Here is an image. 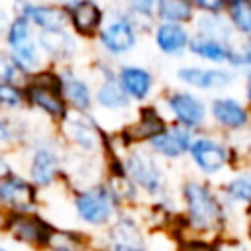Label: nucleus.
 I'll return each instance as SVG.
<instances>
[{
    "label": "nucleus",
    "mask_w": 251,
    "mask_h": 251,
    "mask_svg": "<svg viewBox=\"0 0 251 251\" xmlns=\"http://www.w3.org/2000/svg\"><path fill=\"white\" fill-rule=\"evenodd\" d=\"M226 2H227V4H231V2H239V0H226Z\"/></svg>",
    "instance_id": "a18cd8bd"
},
{
    "label": "nucleus",
    "mask_w": 251,
    "mask_h": 251,
    "mask_svg": "<svg viewBox=\"0 0 251 251\" xmlns=\"http://www.w3.org/2000/svg\"><path fill=\"white\" fill-rule=\"evenodd\" d=\"M106 8H108L106 20L90 45H94V53H100L114 63H120L129 59L137 51L143 37L135 29L131 20L126 16L120 4L110 2L106 4Z\"/></svg>",
    "instance_id": "6e6552de"
},
{
    "label": "nucleus",
    "mask_w": 251,
    "mask_h": 251,
    "mask_svg": "<svg viewBox=\"0 0 251 251\" xmlns=\"http://www.w3.org/2000/svg\"><path fill=\"white\" fill-rule=\"evenodd\" d=\"M45 194L20 171H12L0 176V208L10 214L43 210Z\"/></svg>",
    "instance_id": "2eb2a0df"
},
{
    "label": "nucleus",
    "mask_w": 251,
    "mask_h": 251,
    "mask_svg": "<svg viewBox=\"0 0 251 251\" xmlns=\"http://www.w3.org/2000/svg\"><path fill=\"white\" fill-rule=\"evenodd\" d=\"M12 14H10V8L6 6H0V43H2V37H4V31L8 27V22H10Z\"/></svg>",
    "instance_id": "ea45409f"
},
{
    "label": "nucleus",
    "mask_w": 251,
    "mask_h": 251,
    "mask_svg": "<svg viewBox=\"0 0 251 251\" xmlns=\"http://www.w3.org/2000/svg\"><path fill=\"white\" fill-rule=\"evenodd\" d=\"M116 78L133 106L153 102L161 90L155 71L137 61H120L116 63Z\"/></svg>",
    "instance_id": "dca6fc26"
},
{
    "label": "nucleus",
    "mask_w": 251,
    "mask_h": 251,
    "mask_svg": "<svg viewBox=\"0 0 251 251\" xmlns=\"http://www.w3.org/2000/svg\"><path fill=\"white\" fill-rule=\"evenodd\" d=\"M226 18L237 37L251 35V0H239L227 4Z\"/></svg>",
    "instance_id": "7c9ffc66"
},
{
    "label": "nucleus",
    "mask_w": 251,
    "mask_h": 251,
    "mask_svg": "<svg viewBox=\"0 0 251 251\" xmlns=\"http://www.w3.org/2000/svg\"><path fill=\"white\" fill-rule=\"evenodd\" d=\"M176 84L192 88L204 96L231 90L239 84V73L226 65H204L198 61L180 63L173 73Z\"/></svg>",
    "instance_id": "f8f14e48"
},
{
    "label": "nucleus",
    "mask_w": 251,
    "mask_h": 251,
    "mask_svg": "<svg viewBox=\"0 0 251 251\" xmlns=\"http://www.w3.org/2000/svg\"><path fill=\"white\" fill-rule=\"evenodd\" d=\"M63 165H65V176H63V184H61L63 190L100 180L104 176V157L84 155V153L65 147Z\"/></svg>",
    "instance_id": "393cba45"
},
{
    "label": "nucleus",
    "mask_w": 251,
    "mask_h": 251,
    "mask_svg": "<svg viewBox=\"0 0 251 251\" xmlns=\"http://www.w3.org/2000/svg\"><path fill=\"white\" fill-rule=\"evenodd\" d=\"M29 78V75L16 63V59L0 47V80L4 82H12V84H25Z\"/></svg>",
    "instance_id": "473e14b6"
},
{
    "label": "nucleus",
    "mask_w": 251,
    "mask_h": 251,
    "mask_svg": "<svg viewBox=\"0 0 251 251\" xmlns=\"http://www.w3.org/2000/svg\"><path fill=\"white\" fill-rule=\"evenodd\" d=\"M43 120L31 112H2L0 110V149L18 153L33 135Z\"/></svg>",
    "instance_id": "b1692460"
},
{
    "label": "nucleus",
    "mask_w": 251,
    "mask_h": 251,
    "mask_svg": "<svg viewBox=\"0 0 251 251\" xmlns=\"http://www.w3.org/2000/svg\"><path fill=\"white\" fill-rule=\"evenodd\" d=\"M88 73L94 80V114L108 129L126 124L135 106L120 86L116 78V63L100 53H92L88 61Z\"/></svg>",
    "instance_id": "7ed1b4c3"
},
{
    "label": "nucleus",
    "mask_w": 251,
    "mask_h": 251,
    "mask_svg": "<svg viewBox=\"0 0 251 251\" xmlns=\"http://www.w3.org/2000/svg\"><path fill=\"white\" fill-rule=\"evenodd\" d=\"M94 237L98 251H151V233L137 210H120Z\"/></svg>",
    "instance_id": "9b49d317"
},
{
    "label": "nucleus",
    "mask_w": 251,
    "mask_h": 251,
    "mask_svg": "<svg viewBox=\"0 0 251 251\" xmlns=\"http://www.w3.org/2000/svg\"><path fill=\"white\" fill-rule=\"evenodd\" d=\"M67 27L84 43H92L100 31L108 8L102 0H65L63 2Z\"/></svg>",
    "instance_id": "a211bd4d"
},
{
    "label": "nucleus",
    "mask_w": 251,
    "mask_h": 251,
    "mask_svg": "<svg viewBox=\"0 0 251 251\" xmlns=\"http://www.w3.org/2000/svg\"><path fill=\"white\" fill-rule=\"evenodd\" d=\"M51 2H61V4H63V2H65V0H51Z\"/></svg>",
    "instance_id": "49530a36"
},
{
    "label": "nucleus",
    "mask_w": 251,
    "mask_h": 251,
    "mask_svg": "<svg viewBox=\"0 0 251 251\" xmlns=\"http://www.w3.org/2000/svg\"><path fill=\"white\" fill-rule=\"evenodd\" d=\"M241 235L247 239V243L251 245V214H247L243 218V227H241Z\"/></svg>",
    "instance_id": "a19ab883"
},
{
    "label": "nucleus",
    "mask_w": 251,
    "mask_h": 251,
    "mask_svg": "<svg viewBox=\"0 0 251 251\" xmlns=\"http://www.w3.org/2000/svg\"><path fill=\"white\" fill-rule=\"evenodd\" d=\"M35 39L45 63L51 67L76 65L84 45H88L80 41L67 25L55 27V29H41L35 33Z\"/></svg>",
    "instance_id": "f3484780"
},
{
    "label": "nucleus",
    "mask_w": 251,
    "mask_h": 251,
    "mask_svg": "<svg viewBox=\"0 0 251 251\" xmlns=\"http://www.w3.org/2000/svg\"><path fill=\"white\" fill-rule=\"evenodd\" d=\"M175 194L178 200V222L169 231L173 241L182 235L218 239L227 233H241L235 229L239 220L226 208L216 182L190 173L175 184Z\"/></svg>",
    "instance_id": "f257e3e1"
},
{
    "label": "nucleus",
    "mask_w": 251,
    "mask_h": 251,
    "mask_svg": "<svg viewBox=\"0 0 251 251\" xmlns=\"http://www.w3.org/2000/svg\"><path fill=\"white\" fill-rule=\"evenodd\" d=\"M61 143L67 149L104 157L108 147V127L94 112H76L69 110L63 122L55 127Z\"/></svg>",
    "instance_id": "9d476101"
},
{
    "label": "nucleus",
    "mask_w": 251,
    "mask_h": 251,
    "mask_svg": "<svg viewBox=\"0 0 251 251\" xmlns=\"http://www.w3.org/2000/svg\"><path fill=\"white\" fill-rule=\"evenodd\" d=\"M126 175L135 182L145 200L159 198L175 190L167 165L157 159L145 145H131L120 155Z\"/></svg>",
    "instance_id": "0eeeda50"
},
{
    "label": "nucleus",
    "mask_w": 251,
    "mask_h": 251,
    "mask_svg": "<svg viewBox=\"0 0 251 251\" xmlns=\"http://www.w3.org/2000/svg\"><path fill=\"white\" fill-rule=\"evenodd\" d=\"M43 251H96V237L84 227L55 224Z\"/></svg>",
    "instance_id": "a878e982"
},
{
    "label": "nucleus",
    "mask_w": 251,
    "mask_h": 251,
    "mask_svg": "<svg viewBox=\"0 0 251 251\" xmlns=\"http://www.w3.org/2000/svg\"><path fill=\"white\" fill-rule=\"evenodd\" d=\"M0 110L2 112H24L25 110V90L22 84L0 80Z\"/></svg>",
    "instance_id": "2f4dec72"
},
{
    "label": "nucleus",
    "mask_w": 251,
    "mask_h": 251,
    "mask_svg": "<svg viewBox=\"0 0 251 251\" xmlns=\"http://www.w3.org/2000/svg\"><path fill=\"white\" fill-rule=\"evenodd\" d=\"M0 251H20L6 235H0Z\"/></svg>",
    "instance_id": "79ce46f5"
},
{
    "label": "nucleus",
    "mask_w": 251,
    "mask_h": 251,
    "mask_svg": "<svg viewBox=\"0 0 251 251\" xmlns=\"http://www.w3.org/2000/svg\"><path fill=\"white\" fill-rule=\"evenodd\" d=\"M208 127L229 137L251 127V106L231 90L208 96Z\"/></svg>",
    "instance_id": "ddd939ff"
},
{
    "label": "nucleus",
    "mask_w": 251,
    "mask_h": 251,
    "mask_svg": "<svg viewBox=\"0 0 251 251\" xmlns=\"http://www.w3.org/2000/svg\"><path fill=\"white\" fill-rule=\"evenodd\" d=\"M53 226L55 222L43 210L10 214L4 235L20 251H43Z\"/></svg>",
    "instance_id": "4468645a"
},
{
    "label": "nucleus",
    "mask_w": 251,
    "mask_h": 251,
    "mask_svg": "<svg viewBox=\"0 0 251 251\" xmlns=\"http://www.w3.org/2000/svg\"><path fill=\"white\" fill-rule=\"evenodd\" d=\"M65 145L61 143L53 126L41 122L29 141L16 153L18 169L43 192L61 188L65 176L63 165Z\"/></svg>",
    "instance_id": "f03ea898"
},
{
    "label": "nucleus",
    "mask_w": 251,
    "mask_h": 251,
    "mask_svg": "<svg viewBox=\"0 0 251 251\" xmlns=\"http://www.w3.org/2000/svg\"><path fill=\"white\" fill-rule=\"evenodd\" d=\"M10 14L18 18H25L35 31L41 29H55L67 25L65 8L61 2L51 0H12L10 2Z\"/></svg>",
    "instance_id": "4be33fe9"
},
{
    "label": "nucleus",
    "mask_w": 251,
    "mask_h": 251,
    "mask_svg": "<svg viewBox=\"0 0 251 251\" xmlns=\"http://www.w3.org/2000/svg\"><path fill=\"white\" fill-rule=\"evenodd\" d=\"M147 37H149L153 49L163 59L180 61V59L188 57V43L192 37V29L186 24L155 22V25Z\"/></svg>",
    "instance_id": "412c9836"
},
{
    "label": "nucleus",
    "mask_w": 251,
    "mask_h": 251,
    "mask_svg": "<svg viewBox=\"0 0 251 251\" xmlns=\"http://www.w3.org/2000/svg\"><path fill=\"white\" fill-rule=\"evenodd\" d=\"M239 88H241V98L251 106V69L239 75Z\"/></svg>",
    "instance_id": "58836bf2"
},
{
    "label": "nucleus",
    "mask_w": 251,
    "mask_h": 251,
    "mask_svg": "<svg viewBox=\"0 0 251 251\" xmlns=\"http://www.w3.org/2000/svg\"><path fill=\"white\" fill-rule=\"evenodd\" d=\"M233 55V43L206 37L192 31L190 43H188V57L192 61L204 63V65H226L229 67Z\"/></svg>",
    "instance_id": "bb28decb"
},
{
    "label": "nucleus",
    "mask_w": 251,
    "mask_h": 251,
    "mask_svg": "<svg viewBox=\"0 0 251 251\" xmlns=\"http://www.w3.org/2000/svg\"><path fill=\"white\" fill-rule=\"evenodd\" d=\"M229 67L239 75L251 69V35L237 37L233 41V55H231Z\"/></svg>",
    "instance_id": "72a5a7b5"
},
{
    "label": "nucleus",
    "mask_w": 251,
    "mask_h": 251,
    "mask_svg": "<svg viewBox=\"0 0 251 251\" xmlns=\"http://www.w3.org/2000/svg\"><path fill=\"white\" fill-rule=\"evenodd\" d=\"M18 169V157L14 151L8 149H0V176L12 173Z\"/></svg>",
    "instance_id": "4c0bfd02"
},
{
    "label": "nucleus",
    "mask_w": 251,
    "mask_h": 251,
    "mask_svg": "<svg viewBox=\"0 0 251 251\" xmlns=\"http://www.w3.org/2000/svg\"><path fill=\"white\" fill-rule=\"evenodd\" d=\"M247 165H249V167H251V155H249V159H247Z\"/></svg>",
    "instance_id": "c03bdc74"
},
{
    "label": "nucleus",
    "mask_w": 251,
    "mask_h": 251,
    "mask_svg": "<svg viewBox=\"0 0 251 251\" xmlns=\"http://www.w3.org/2000/svg\"><path fill=\"white\" fill-rule=\"evenodd\" d=\"M59 69L61 94L71 110L92 112L94 110V80L88 71H80L76 65H65Z\"/></svg>",
    "instance_id": "aec40b11"
},
{
    "label": "nucleus",
    "mask_w": 251,
    "mask_h": 251,
    "mask_svg": "<svg viewBox=\"0 0 251 251\" xmlns=\"http://www.w3.org/2000/svg\"><path fill=\"white\" fill-rule=\"evenodd\" d=\"M214 251H251V245L241 233H227L216 239Z\"/></svg>",
    "instance_id": "f704fd0d"
},
{
    "label": "nucleus",
    "mask_w": 251,
    "mask_h": 251,
    "mask_svg": "<svg viewBox=\"0 0 251 251\" xmlns=\"http://www.w3.org/2000/svg\"><path fill=\"white\" fill-rule=\"evenodd\" d=\"M155 102L171 124L182 126L192 133L208 127V96L192 88L180 84L163 86Z\"/></svg>",
    "instance_id": "1a4fd4ad"
},
{
    "label": "nucleus",
    "mask_w": 251,
    "mask_h": 251,
    "mask_svg": "<svg viewBox=\"0 0 251 251\" xmlns=\"http://www.w3.org/2000/svg\"><path fill=\"white\" fill-rule=\"evenodd\" d=\"M192 131L176 126V124H167L159 133H155L145 147L157 157L161 159L165 165H175V163H182L186 157V151L190 147L192 141Z\"/></svg>",
    "instance_id": "5701e85b"
},
{
    "label": "nucleus",
    "mask_w": 251,
    "mask_h": 251,
    "mask_svg": "<svg viewBox=\"0 0 251 251\" xmlns=\"http://www.w3.org/2000/svg\"><path fill=\"white\" fill-rule=\"evenodd\" d=\"M8 218H10V212H6L4 208H0V235H4V231H6Z\"/></svg>",
    "instance_id": "37998d69"
},
{
    "label": "nucleus",
    "mask_w": 251,
    "mask_h": 251,
    "mask_svg": "<svg viewBox=\"0 0 251 251\" xmlns=\"http://www.w3.org/2000/svg\"><path fill=\"white\" fill-rule=\"evenodd\" d=\"M216 188L229 210V214L243 222L247 214H251V167L241 165L231 169L227 175H224L218 182Z\"/></svg>",
    "instance_id": "6ab92c4d"
},
{
    "label": "nucleus",
    "mask_w": 251,
    "mask_h": 251,
    "mask_svg": "<svg viewBox=\"0 0 251 251\" xmlns=\"http://www.w3.org/2000/svg\"><path fill=\"white\" fill-rule=\"evenodd\" d=\"M190 29L194 33L222 39V41H229V43H233L237 39V35L233 33V29L226 18V12L224 14H196L192 24H190Z\"/></svg>",
    "instance_id": "cd10ccee"
},
{
    "label": "nucleus",
    "mask_w": 251,
    "mask_h": 251,
    "mask_svg": "<svg viewBox=\"0 0 251 251\" xmlns=\"http://www.w3.org/2000/svg\"><path fill=\"white\" fill-rule=\"evenodd\" d=\"M24 90H25V110L53 127H57L71 110L61 94L57 67L45 65L37 73L29 75L27 82L24 84Z\"/></svg>",
    "instance_id": "423d86ee"
},
{
    "label": "nucleus",
    "mask_w": 251,
    "mask_h": 251,
    "mask_svg": "<svg viewBox=\"0 0 251 251\" xmlns=\"http://www.w3.org/2000/svg\"><path fill=\"white\" fill-rule=\"evenodd\" d=\"M196 14H224L227 8L226 0H192Z\"/></svg>",
    "instance_id": "c9c22d12"
},
{
    "label": "nucleus",
    "mask_w": 251,
    "mask_h": 251,
    "mask_svg": "<svg viewBox=\"0 0 251 251\" xmlns=\"http://www.w3.org/2000/svg\"><path fill=\"white\" fill-rule=\"evenodd\" d=\"M184 161L192 175L212 182H218L231 169L243 165L237 153L233 151L229 139L210 127L192 135Z\"/></svg>",
    "instance_id": "20e7f679"
},
{
    "label": "nucleus",
    "mask_w": 251,
    "mask_h": 251,
    "mask_svg": "<svg viewBox=\"0 0 251 251\" xmlns=\"http://www.w3.org/2000/svg\"><path fill=\"white\" fill-rule=\"evenodd\" d=\"M8 53L16 59V63L27 75H33V73H37L39 69H43L47 65L45 59H43V55H41V51H39V45H37V39L35 37L27 39V41H24V43H20L16 47H12Z\"/></svg>",
    "instance_id": "c756f323"
},
{
    "label": "nucleus",
    "mask_w": 251,
    "mask_h": 251,
    "mask_svg": "<svg viewBox=\"0 0 251 251\" xmlns=\"http://www.w3.org/2000/svg\"><path fill=\"white\" fill-rule=\"evenodd\" d=\"M196 12L192 0H157L155 2V18L157 22H175L190 25Z\"/></svg>",
    "instance_id": "c85d7f7f"
},
{
    "label": "nucleus",
    "mask_w": 251,
    "mask_h": 251,
    "mask_svg": "<svg viewBox=\"0 0 251 251\" xmlns=\"http://www.w3.org/2000/svg\"><path fill=\"white\" fill-rule=\"evenodd\" d=\"M65 192L69 196L71 212L76 220V226L84 227L90 233H100L122 210L104 178L82 186H73Z\"/></svg>",
    "instance_id": "39448f33"
},
{
    "label": "nucleus",
    "mask_w": 251,
    "mask_h": 251,
    "mask_svg": "<svg viewBox=\"0 0 251 251\" xmlns=\"http://www.w3.org/2000/svg\"><path fill=\"white\" fill-rule=\"evenodd\" d=\"M120 4L126 10H135V12H153L155 14V2L157 0H112Z\"/></svg>",
    "instance_id": "e433bc0d"
}]
</instances>
